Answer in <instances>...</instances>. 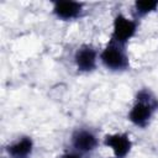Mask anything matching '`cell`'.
Masks as SVG:
<instances>
[{
    "mask_svg": "<svg viewBox=\"0 0 158 158\" xmlns=\"http://www.w3.org/2000/svg\"><path fill=\"white\" fill-rule=\"evenodd\" d=\"M158 112V96L148 86L139 88L127 112V120L137 128H147Z\"/></svg>",
    "mask_w": 158,
    "mask_h": 158,
    "instance_id": "cell-1",
    "label": "cell"
},
{
    "mask_svg": "<svg viewBox=\"0 0 158 158\" xmlns=\"http://www.w3.org/2000/svg\"><path fill=\"white\" fill-rule=\"evenodd\" d=\"M100 64L110 73L121 74L131 68L127 46L109 40L100 49Z\"/></svg>",
    "mask_w": 158,
    "mask_h": 158,
    "instance_id": "cell-2",
    "label": "cell"
},
{
    "mask_svg": "<svg viewBox=\"0 0 158 158\" xmlns=\"http://www.w3.org/2000/svg\"><path fill=\"white\" fill-rule=\"evenodd\" d=\"M102 142V138H100L99 132L86 125H81L75 127L69 137L70 149L83 154L84 157L93 154L96 152L100 144Z\"/></svg>",
    "mask_w": 158,
    "mask_h": 158,
    "instance_id": "cell-3",
    "label": "cell"
},
{
    "mask_svg": "<svg viewBox=\"0 0 158 158\" xmlns=\"http://www.w3.org/2000/svg\"><path fill=\"white\" fill-rule=\"evenodd\" d=\"M138 31V21H136L132 16H127L122 11L115 14L111 25V41L127 46L130 41L137 35Z\"/></svg>",
    "mask_w": 158,
    "mask_h": 158,
    "instance_id": "cell-4",
    "label": "cell"
},
{
    "mask_svg": "<svg viewBox=\"0 0 158 158\" xmlns=\"http://www.w3.org/2000/svg\"><path fill=\"white\" fill-rule=\"evenodd\" d=\"M73 63L78 73L91 74L100 64V51L93 43H81L74 51Z\"/></svg>",
    "mask_w": 158,
    "mask_h": 158,
    "instance_id": "cell-5",
    "label": "cell"
},
{
    "mask_svg": "<svg viewBox=\"0 0 158 158\" xmlns=\"http://www.w3.org/2000/svg\"><path fill=\"white\" fill-rule=\"evenodd\" d=\"M51 14L62 22L77 21L85 15V4L74 0H56L51 2Z\"/></svg>",
    "mask_w": 158,
    "mask_h": 158,
    "instance_id": "cell-6",
    "label": "cell"
},
{
    "mask_svg": "<svg viewBox=\"0 0 158 158\" xmlns=\"http://www.w3.org/2000/svg\"><path fill=\"white\" fill-rule=\"evenodd\" d=\"M101 143L112 152L114 158H127L133 148L132 138L127 132L106 133Z\"/></svg>",
    "mask_w": 158,
    "mask_h": 158,
    "instance_id": "cell-7",
    "label": "cell"
},
{
    "mask_svg": "<svg viewBox=\"0 0 158 158\" xmlns=\"http://www.w3.org/2000/svg\"><path fill=\"white\" fill-rule=\"evenodd\" d=\"M4 151L7 158H31L35 152V141L30 135H20L10 141Z\"/></svg>",
    "mask_w": 158,
    "mask_h": 158,
    "instance_id": "cell-8",
    "label": "cell"
},
{
    "mask_svg": "<svg viewBox=\"0 0 158 158\" xmlns=\"http://www.w3.org/2000/svg\"><path fill=\"white\" fill-rule=\"evenodd\" d=\"M158 11V1L157 0H136L132 4L131 14L136 21H139L152 14Z\"/></svg>",
    "mask_w": 158,
    "mask_h": 158,
    "instance_id": "cell-9",
    "label": "cell"
},
{
    "mask_svg": "<svg viewBox=\"0 0 158 158\" xmlns=\"http://www.w3.org/2000/svg\"><path fill=\"white\" fill-rule=\"evenodd\" d=\"M58 158H85L83 154H80V153H78V152H75V151H73V149H68V151H65V152H63Z\"/></svg>",
    "mask_w": 158,
    "mask_h": 158,
    "instance_id": "cell-10",
    "label": "cell"
}]
</instances>
